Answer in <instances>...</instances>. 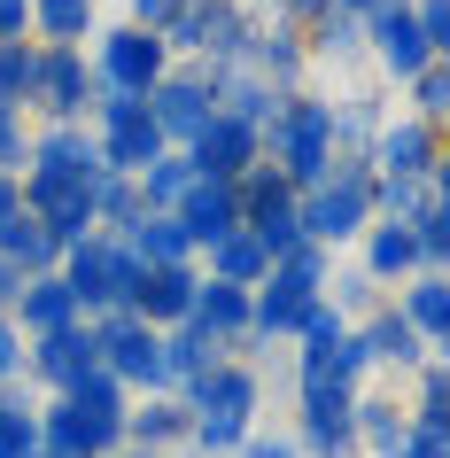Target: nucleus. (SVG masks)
Segmentation results:
<instances>
[{
    "label": "nucleus",
    "mask_w": 450,
    "mask_h": 458,
    "mask_svg": "<svg viewBox=\"0 0 450 458\" xmlns=\"http://www.w3.org/2000/svg\"><path fill=\"white\" fill-rule=\"evenodd\" d=\"M179 8H187V0H124V24H132V31H148V39H164Z\"/></svg>",
    "instance_id": "46"
},
{
    "label": "nucleus",
    "mask_w": 450,
    "mask_h": 458,
    "mask_svg": "<svg viewBox=\"0 0 450 458\" xmlns=\"http://www.w3.org/2000/svg\"><path fill=\"white\" fill-rule=\"evenodd\" d=\"M8 39H31V0H0V47Z\"/></svg>",
    "instance_id": "49"
},
{
    "label": "nucleus",
    "mask_w": 450,
    "mask_h": 458,
    "mask_svg": "<svg viewBox=\"0 0 450 458\" xmlns=\"http://www.w3.org/2000/svg\"><path fill=\"white\" fill-rule=\"evenodd\" d=\"M132 217H140V187L101 171L94 179V233H132Z\"/></svg>",
    "instance_id": "37"
},
{
    "label": "nucleus",
    "mask_w": 450,
    "mask_h": 458,
    "mask_svg": "<svg viewBox=\"0 0 450 458\" xmlns=\"http://www.w3.org/2000/svg\"><path fill=\"white\" fill-rule=\"evenodd\" d=\"M24 171H63V179H101V140L86 124H39L31 132V164Z\"/></svg>",
    "instance_id": "21"
},
{
    "label": "nucleus",
    "mask_w": 450,
    "mask_h": 458,
    "mask_svg": "<svg viewBox=\"0 0 450 458\" xmlns=\"http://www.w3.org/2000/svg\"><path fill=\"white\" fill-rule=\"evenodd\" d=\"M194 288H202V265H164V272H140V288H132V303H124V311L140 318V327H156V335H171V327H187Z\"/></svg>",
    "instance_id": "18"
},
{
    "label": "nucleus",
    "mask_w": 450,
    "mask_h": 458,
    "mask_svg": "<svg viewBox=\"0 0 450 458\" xmlns=\"http://www.w3.org/2000/svg\"><path fill=\"white\" fill-rule=\"evenodd\" d=\"M350 388H303V420H295V458H357V428H350Z\"/></svg>",
    "instance_id": "15"
},
{
    "label": "nucleus",
    "mask_w": 450,
    "mask_h": 458,
    "mask_svg": "<svg viewBox=\"0 0 450 458\" xmlns=\"http://www.w3.org/2000/svg\"><path fill=\"white\" fill-rule=\"evenodd\" d=\"M31 78H39V47H31V39H8V47H0V101L24 109V101H31Z\"/></svg>",
    "instance_id": "40"
},
{
    "label": "nucleus",
    "mask_w": 450,
    "mask_h": 458,
    "mask_svg": "<svg viewBox=\"0 0 450 458\" xmlns=\"http://www.w3.org/2000/svg\"><path fill=\"white\" fill-rule=\"evenodd\" d=\"M334 8H342V16H365V8H373V0H334Z\"/></svg>",
    "instance_id": "53"
},
{
    "label": "nucleus",
    "mask_w": 450,
    "mask_h": 458,
    "mask_svg": "<svg viewBox=\"0 0 450 458\" xmlns=\"http://www.w3.org/2000/svg\"><path fill=\"white\" fill-rule=\"evenodd\" d=\"M179 404H187V443L202 458H233L249 435H257V404H264V373L257 365H241V358H225V365H210L202 381H187L179 388Z\"/></svg>",
    "instance_id": "1"
},
{
    "label": "nucleus",
    "mask_w": 450,
    "mask_h": 458,
    "mask_svg": "<svg viewBox=\"0 0 450 458\" xmlns=\"http://www.w3.org/2000/svg\"><path fill=\"white\" fill-rule=\"evenodd\" d=\"M373 132H380V109L365 94L334 101V156H373Z\"/></svg>",
    "instance_id": "38"
},
{
    "label": "nucleus",
    "mask_w": 450,
    "mask_h": 458,
    "mask_svg": "<svg viewBox=\"0 0 450 458\" xmlns=\"http://www.w3.org/2000/svg\"><path fill=\"white\" fill-rule=\"evenodd\" d=\"M171 217L187 225L194 257H202V249H217L225 233H241V187H225V179H194V187H187V202H179Z\"/></svg>",
    "instance_id": "19"
},
{
    "label": "nucleus",
    "mask_w": 450,
    "mask_h": 458,
    "mask_svg": "<svg viewBox=\"0 0 450 458\" xmlns=\"http://www.w3.org/2000/svg\"><path fill=\"white\" fill-rule=\"evenodd\" d=\"M24 350H31V342H24V327L0 311V388H16V381H24Z\"/></svg>",
    "instance_id": "47"
},
{
    "label": "nucleus",
    "mask_w": 450,
    "mask_h": 458,
    "mask_svg": "<svg viewBox=\"0 0 450 458\" xmlns=\"http://www.w3.org/2000/svg\"><path fill=\"white\" fill-rule=\"evenodd\" d=\"M39 451V396L24 381L0 388V458H31Z\"/></svg>",
    "instance_id": "34"
},
{
    "label": "nucleus",
    "mask_w": 450,
    "mask_h": 458,
    "mask_svg": "<svg viewBox=\"0 0 450 458\" xmlns=\"http://www.w3.org/2000/svg\"><path fill=\"white\" fill-rule=\"evenodd\" d=\"M427 202H450L443 171H435V179H380V171H373V217H380V225H412Z\"/></svg>",
    "instance_id": "33"
},
{
    "label": "nucleus",
    "mask_w": 450,
    "mask_h": 458,
    "mask_svg": "<svg viewBox=\"0 0 450 458\" xmlns=\"http://www.w3.org/2000/svg\"><path fill=\"white\" fill-rule=\"evenodd\" d=\"M396 311H403V327L443 358V342H450V272H412L396 288Z\"/></svg>",
    "instance_id": "22"
},
{
    "label": "nucleus",
    "mask_w": 450,
    "mask_h": 458,
    "mask_svg": "<svg viewBox=\"0 0 450 458\" xmlns=\"http://www.w3.org/2000/svg\"><path fill=\"white\" fill-rule=\"evenodd\" d=\"M365 164H373L380 179H435V171H443V124H420L412 109H403V117H380Z\"/></svg>",
    "instance_id": "13"
},
{
    "label": "nucleus",
    "mask_w": 450,
    "mask_h": 458,
    "mask_svg": "<svg viewBox=\"0 0 450 458\" xmlns=\"http://www.w3.org/2000/svg\"><path fill=\"white\" fill-rule=\"evenodd\" d=\"M357 381H365V350H357L350 318L334 311V303H318L310 327L295 335V396L303 388H350L357 396Z\"/></svg>",
    "instance_id": "8"
},
{
    "label": "nucleus",
    "mask_w": 450,
    "mask_h": 458,
    "mask_svg": "<svg viewBox=\"0 0 450 458\" xmlns=\"http://www.w3.org/2000/svg\"><path fill=\"white\" fill-rule=\"evenodd\" d=\"M225 358H233V350L210 342L202 327H171V335H164V381H171V396H179L187 381H202L210 365H225Z\"/></svg>",
    "instance_id": "30"
},
{
    "label": "nucleus",
    "mask_w": 450,
    "mask_h": 458,
    "mask_svg": "<svg viewBox=\"0 0 450 458\" xmlns=\"http://www.w3.org/2000/svg\"><path fill=\"white\" fill-rule=\"evenodd\" d=\"M241 63H249V71H257L264 86H272V94H303L310 47H303V31H295V24H280V16H272V24H257V31H249Z\"/></svg>",
    "instance_id": "17"
},
{
    "label": "nucleus",
    "mask_w": 450,
    "mask_h": 458,
    "mask_svg": "<svg viewBox=\"0 0 450 458\" xmlns=\"http://www.w3.org/2000/svg\"><path fill=\"white\" fill-rule=\"evenodd\" d=\"M16 295H24V272L0 257V311H16Z\"/></svg>",
    "instance_id": "52"
},
{
    "label": "nucleus",
    "mask_w": 450,
    "mask_h": 458,
    "mask_svg": "<svg viewBox=\"0 0 450 458\" xmlns=\"http://www.w3.org/2000/svg\"><path fill=\"white\" fill-rule=\"evenodd\" d=\"M412 373H420V404L412 411H450V365L427 358V365H412Z\"/></svg>",
    "instance_id": "48"
},
{
    "label": "nucleus",
    "mask_w": 450,
    "mask_h": 458,
    "mask_svg": "<svg viewBox=\"0 0 450 458\" xmlns=\"http://www.w3.org/2000/svg\"><path fill=\"white\" fill-rule=\"evenodd\" d=\"M412 249H420V272L450 265V202H427V210L412 217Z\"/></svg>",
    "instance_id": "39"
},
{
    "label": "nucleus",
    "mask_w": 450,
    "mask_h": 458,
    "mask_svg": "<svg viewBox=\"0 0 450 458\" xmlns=\"http://www.w3.org/2000/svg\"><path fill=\"white\" fill-rule=\"evenodd\" d=\"M16 327H24V342H39V335H63V327H78V303H71V288L55 280V272H39V280H24V295H16Z\"/></svg>",
    "instance_id": "23"
},
{
    "label": "nucleus",
    "mask_w": 450,
    "mask_h": 458,
    "mask_svg": "<svg viewBox=\"0 0 450 458\" xmlns=\"http://www.w3.org/2000/svg\"><path fill=\"white\" fill-rule=\"evenodd\" d=\"M350 428H357V451L396 458L403 428H412V411H403V404H388V396H357V404H350Z\"/></svg>",
    "instance_id": "32"
},
{
    "label": "nucleus",
    "mask_w": 450,
    "mask_h": 458,
    "mask_svg": "<svg viewBox=\"0 0 450 458\" xmlns=\"http://www.w3.org/2000/svg\"><path fill=\"white\" fill-rule=\"evenodd\" d=\"M295 210H303V242H318L334 257L342 242H357L373 225V164L365 156H334L327 179L310 194H295Z\"/></svg>",
    "instance_id": "4"
},
{
    "label": "nucleus",
    "mask_w": 450,
    "mask_h": 458,
    "mask_svg": "<svg viewBox=\"0 0 450 458\" xmlns=\"http://www.w3.org/2000/svg\"><path fill=\"white\" fill-rule=\"evenodd\" d=\"M109 458H156V451H132V443H124V451H109Z\"/></svg>",
    "instance_id": "54"
},
{
    "label": "nucleus",
    "mask_w": 450,
    "mask_h": 458,
    "mask_svg": "<svg viewBox=\"0 0 450 458\" xmlns=\"http://www.w3.org/2000/svg\"><path fill=\"white\" fill-rule=\"evenodd\" d=\"M31 458H55V451H31Z\"/></svg>",
    "instance_id": "55"
},
{
    "label": "nucleus",
    "mask_w": 450,
    "mask_h": 458,
    "mask_svg": "<svg viewBox=\"0 0 450 458\" xmlns=\"http://www.w3.org/2000/svg\"><path fill=\"white\" fill-rule=\"evenodd\" d=\"M24 164H31L24 109H16V101H0V171H8V179H24Z\"/></svg>",
    "instance_id": "43"
},
{
    "label": "nucleus",
    "mask_w": 450,
    "mask_h": 458,
    "mask_svg": "<svg viewBox=\"0 0 450 458\" xmlns=\"http://www.w3.org/2000/svg\"><path fill=\"white\" fill-rule=\"evenodd\" d=\"M373 303H380V288L365 280V272H342V280H334V311L350 318V327H357L365 311H373Z\"/></svg>",
    "instance_id": "45"
},
{
    "label": "nucleus",
    "mask_w": 450,
    "mask_h": 458,
    "mask_svg": "<svg viewBox=\"0 0 450 458\" xmlns=\"http://www.w3.org/2000/svg\"><path fill=\"white\" fill-rule=\"evenodd\" d=\"M132 187H140V210H179V202H187V187H194V164L179 156V148H164V156H156Z\"/></svg>",
    "instance_id": "35"
},
{
    "label": "nucleus",
    "mask_w": 450,
    "mask_h": 458,
    "mask_svg": "<svg viewBox=\"0 0 450 458\" xmlns=\"http://www.w3.org/2000/svg\"><path fill=\"white\" fill-rule=\"evenodd\" d=\"M194 265H202V280H225V288H264L272 257H264V242L249 233V225H241V233H225L217 249H202Z\"/></svg>",
    "instance_id": "25"
},
{
    "label": "nucleus",
    "mask_w": 450,
    "mask_h": 458,
    "mask_svg": "<svg viewBox=\"0 0 450 458\" xmlns=\"http://www.w3.org/2000/svg\"><path fill=\"white\" fill-rule=\"evenodd\" d=\"M350 335H357V350H365V365H396V373H412V365H427V358H435V350H427V342L412 335V327H403V311H396V303H373V311L357 318Z\"/></svg>",
    "instance_id": "20"
},
{
    "label": "nucleus",
    "mask_w": 450,
    "mask_h": 458,
    "mask_svg": "<svg viewBox=\"0 0 450 458\" xmlns=\"http://www.w3.org/2000/svg\"><path fill=\"white\" fill-rule=\"evenodd\" d=\"M86 327H94V342H101V373H109L124 396H171L164 335H156V327H140L132 311H101V318H86Z\"/></svg>",
    "instance_id": "6"
},
{
    "label": "nucleus",
    "mask_w": 450,
    "mask_h": 458,
    "mask_svg": "<svg viewBox=\"0 0 450 458\" xmlns=\"http://www.w3.org/2000/svg\"><path fill=\"white\" fill-rule=\"evenodd\" d=\"M412 31H420V47L443 63L450 55V0H412Z\"/></svg>",
    "instance_id": "44"
},
{
    "label": "nucleus",
    "mask_w": 450,
    "mask_h": 458,
    "mask_svg": "<svg viewBox=\"0 0 450 458\" xmlns=\"http://www.w3.org/2000/svg\"><path fill=\"white\" fill-rule=\"evenodd\" d=\"M24 373L39 388H55V396H71L86 373H101V342H94V327L78 318V327H63V335H39L24 350Z\"/></svg>",
    "instance_id": "14"
},
{
    "label": "nucleus",
    "mask_w": 450,
    "mask_h": 458,
    "mask_svg": "<svg viewBox=\"0 0 450 458\" xmlns=\"http://www.w3.org/2000/svg\"><path fill=\"white\" fill-rule=\"evenodd\" d=\"M412 272H420V249H412V225H365V280H373V288H388V280H412Z\"/></svg>",
    "instance_id": "29"
},
{
    "label": "nucleus",
    "mask_w": 450,
    "mask_h": 458,
    "mask_svg": "<svg viewBox=\"0 0 450 458\" xmlns=\"http://www.w3.org/2000/svg\"><path fill=\"white\" fill-rule=\"evenodd\" d=\"M187 327H202L210 342L241 350V342H249V288H225V280H202V288H194V311H187Z\"/></svg>",
    "instance_id": "24"
},
{
    "label": "nucleus",
    "mask_w": 450,
    "mask_h": 458,
    "mask_svg": "<svg viewBox=\"0 0 450 458\" xmlns=\"http://www.w3.org/2000/svg\"><path fill=\"white\" fill-rule=\"evenodd\" d=\"M396 458H450V411H412Z\"/></svg>",
    "instance_id": "41"
},
{
    "label": "nucleus",
    "mask_w": 450,
    "mask_h": 458,
    "mask_svg": "<svg viewBox=\"0 0 450 458\" xmlns=\"http://www.w3.org/2000/svg\"><path fill=\"white\" fill-rule=\"evenodd\" d=\"M249 31H257V16L241 0H187L164 31V55L171 63H233L249 47Z\"/></svg>",
    "instance_id": "9"
},
{
    "label": "nucleus",
    "mask_w": 450,
    "mask_h": 458,
    "mask_svg": "<svg viewBox=\"0 0 450 458\" xmlns=\"http://www.w3.org/2000/svg\"><path fill=\"white\" fill-rule=\"evenodd\" d=\"M0 257L24 272V280H39V272H55V265H63V242H55V233H47V225H39L31 210H16L8 225H0Z\"/></svg>",
    "instance_id": "27"
},
{
    "label": "nucleus",
    "mask_w": 450,
    "mask_h": 458,
    "mask_svg": "<svg viewBox=\"0 0 450 458\" xmlns=\"http://www.w3.org/2000/svg\"><path fill=\"white\" fill-rule=\"evenodd\" d=\"M124 242H132V257H140L148 272H164V265H194V242H187V225H179L171 210H140Z\"/></svg>",
    "instance_id": "26"
},
{
    "label": "nucleus",
    "mask_w": 450,
    "mask_h": 458,
    "mask_svg": "<svg viewBox=\"0 0 450 458\" xmlns=\"http://www.w3.org/2000/svg\"><path fill=\"white\" fill-rule=\"evenodd\" d=\"M140 257H132V242L124 233H86L78 249H63V265H55V280L71 288V303L86 318H101V311H124L132 303V288H140Z\"/></svg>",
    "instance_id": "3"
},
{
    "label": "nucleus",
    "mask_w": 450,
    "mask_h": 458,
    "mask_svg": "<svg viewBox=\"0 0 450 458\" xmlns=\"http://www.w3.org/2000/svg\"><path fill=\"white\" fill-rule=\"evenodd\" d=\"M24 109H39L47 124H86V109H94V63H86V47H39V78H31Z\"/></svg>",
    "instance_id": "12"
},
{
    "label": "nucleus",
    "mask_w": 450,
    "mask_h": 458,
    "mask_svg": "<svg viewBox=\"0 0 450 458\" xmlns=\"http://www.w3.org/2000/svg\"><path fill=\"white\" fill-rule=\"evenodd\" d=\"M124 411H132V396H124L109 373H86L71 396L39 404V451H55V458H109V451H124Z\"/></svg>",
    "instance_id": "2"
},
{
    "label": "nucleus",
    "mask_w": 450,
    "mask_h": 458,
    "mask_svg": "<svg viewBox=\"0 0 450 458\" xmlns=\"http://www.w3.org/2000/svg\"><path fill=\"white\" fill-rule=\"evenodd\" d=\"M124 443L164 458L171 443H187V404H179V396H148V404H132V411H124Z\"/></svg>",
    "instance_id": "28"
},
{
    "label": "nucleus",
    "mask_w": 450,
    "mask_h": 458,
    "mask_svg": "<svg viewBox=\"0 0 450 458\" xmlns=\"http://www.w3.org/2000/svg\"><path fill=\"white\" fill-rule=\"evenodd\" d=\"M303 47H310V63H350V55L365 47V16H342V8H327L318 24H303Z\"/></svg>",
    "instance_id": "36"
},
{
    "label": "nucleus",
    "mask_w": 450,
    "mask_h": 458,
    "mask_svg": "<svg viewBox=\"0 0 450 458\" xmlns=\"http://www.w3.org/2000/svg\"><path fill=\"white\" fill-rule=\"evenodd\" d=\"M94 140H101V164L117 171V179H140L156 156H164V132H156V117H148V94H109V86H94Z\"/></svg>",
    "instance_id": "7"
},
{
    "label": "nucleus",
    "mask_w": 450,
    "mask_h": 458,
    "mask_svg": "<svg viewBox=\"0 0 450 458\" xmlns=\"http://www.w3.org/2000/svg\"><path fill=\"white\" fill-rule=\"evenodd\" d=\"M233 458H295V443H287V435H249Z\"/></svg>",
    "instance_id": "50"
},
{
    "label": "nucleus",
    "mask_w": 450,
    "mask_h": 458,
    "mask_svg": "<svg viewBox=\"0 0 450 458\" xmlns=\"http://www.w3.org/2000/svg\"><path fill=\"white\" fill-rule=\"evenodd\" d=\"M148 117H156V132H164V148H187L194 132L217 117L210 71H202V63H171V71L148 86Z\"/></svg>",
    "instance_id": "10"
},
{
    "label": "nucleus",
    "mask_w": 450,
    "mask_h": 458,
    "mask_svg": "<svg viewBox=\"0 0 450 458\" xmlns=\"http://www.w3.org/2000/svg\"><path fill=\"white\" fill-rule=\"evenodd\" d=\"M412 117H420V124H443L450 117V63H427V71L412 78Z\"/></svg>",
    "instance_id": "42"
},
{
    "label": "nucleus",
    "mask_w": 450,
    "mask_h": 458,
    "mask_svg": "<svg viewBox=\"0 0 450 458\" xmlns=\"http://www.w3.org/2000/svg\"><path fill=\"white\" fill-rule=\"evenodd\" d=\"M94 86H109V94H148L156 78L171 71V55H164V39H148V31H132V24H117V31H94Z\"/></svg>",
    "instance_id": "11"
},
{
    "label": "nucleus",
    "mask_w": 450,
    "mask_h": 458,
    "mask_svg": "<svg viewBox=\"0 0 450 458\" xmlns=\"http://www.w3.org/2000/svg\"><path fill=\"white\" fill-rule=\"evenodd\" d=\"M16 210H24V179H8V171H0V225H8Z\"/></svg>",
    "instance_id": "51"
},
{
    "label": "nucleus",
    "mask_w": 450,
    "mask_h": 458,
    "mask_svg": "<svg viewBox=\"0 0 450 458\" xmlns=\"http://www.w3.org/2000/svg\"><path fill=\"white\" fill-rule=\"evenodd\" d=\"M94 0H31V47H86Z\"/></svg>",
    "instance_id": "31"
},
{
    "label": "nucleus",
    "mask_w": 450,
    "mask_h": 458,
    "mask_svg": "<svg viewBox=\"0 0 450 458\" xmlns=\"http://www.w3.org/2000/svg\"><path fill=\"white\" fill-rule=\"evenodd\" d=\"M327 280H318V272H295V265H272L264 272V288H249V342H241V350H272V342H295L310 327V311H318V303H327Z\"/></svg>",
    "instance_id": "5"
},
{
    "label": "nucleus",
    "mask_w": 450,
    "mask_h": 458,
    "mask_svg": "<svg viewBox=\"0 0 450 458\" xmlns=\"http://www.w3.org/2000/svg\"><path fill=\"white\" fill-rule=\"evenodd\" d=\"M179 156L194 164V179H225V187H241V179H249V171L264 164L257 132H249V124H233V117H210L187 148H179Z\"/></svg>",
    "instance_id": "16"
}]
</instances>
